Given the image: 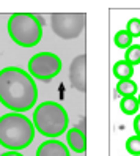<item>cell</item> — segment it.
Segmentation results:
<instances>
[{
	"instance_id": "obj_1",
	"label": "cell",
	"mask_w": 140,
	"mask_h": 156,
	"mask_svg": "<svg viewBox=\"0 0 140 156\" xmlns=\"http://www.w3.org/2000/svg\"><path fill=\"white\" fill-rule=\"evenodd\" d=\"M38 103V87L29 71L17 66L0 69V104L11 112H25Z\"/></svg>"
},
{
	"instance_id": "obj_2",
	"label": "cell",
	"mask_w": 140,
	"mask_h": 156,
	"mask_svg": "<svg viewBox=\"0 0 140 156\" xmlns=\"http://www.w3.org/2000/svg\"><path fill=\"white\" fill-rule=\"evenodd\" d=\"M35 125L24 112H8L0 117V145L8 150H24L35 139Z\"/></svg>"
},
{
	"instance_id": "obj_3",
	"label": "cell",
	"mask_w": 140,
	"mask_h": 156,
	"mask_svg": "<svg viewBox=\"0 0 140 156\" xmlns=\"http://www.w3.org/2000/svg\"><path fill=\"white\" fill-rule=\"evenodd\" d=\"M32 122L35 125V129L40 134L49 139H57L68 131L69 117L60 103L44 101L35 107Z\"/></svg>"
},
{
	"instance_id": "obj_4",
	"label": "cell",
	"mask_w": 140,
	"mask_h": 156,
	"mask_svg": "<svg viewBox=\"0 0 140 156\" xmlns=\"http://www.w3.org/2000/svg\"><path fill=\"white\" fill-rule=\"evenodd\" d=\"M43 17L32 13H16L8 19V35L21 48H35L43 38Z\"/></svg>"
},
{
	"instance_id": "obj_5",
	"label": "cell",
	"mask_w": 140,
	"mask_h": 156,
	"mask_svg": "<svg viewBox=\"0 0 140 156\" xmlns=\"http://www.w3.org/2000/svg\"><path fill=\"white\" fill-rule=\"evenodd\" d=\"M87 22L85 13H52L51 29L61 40H76Z\"/></svg>"
},
{
	"instance_id": "obj_6",
	"label": "cell",
	"mask_w": 140,
	"mask_h": 156,
	"mask_svg": "<svg viewBox=\"0 0 140 156\" xmlns=\"http://www.w3.org/2000/svg\"><path fill=\"white\" fill-rule=\"evenodd\" d=\"M61 58L54 52H40L29 60L27 71L32 74L33 79L43 82H51L57 77L61 71Z\"/></svg>"
},
{
	"instance_id": "obj_7",
	"label": "cell",
	"mask_w": 140,
	"mask_h": 156,
	"mask_svg": "<svg viewBox=\"0 0 140 156\" xmlns=\"http://www.w3.org/2000/svg\"><path fill=\"white\" fill-rule=\"evenodd\" d=\"M69 80L72 88L79 91L87 90V55L80 54V55L74 57V60L69 65Z\"/></svg>"
},
{
	"instance_id": "obj_8",
	"label": "cell",
	"mask_w": 140,
	"mask_h": 156,
	"mask_svg": "<svg viewBox=\"0 0 140 156\" xmlns=\"http://www.w3.org/2000/svg\"><path fill=\"white\" fill-rule=\"evenodd\" d=\"M35 156H71L69 147L65 145L61 140H44L38 148H36Z\"/></svg>"
},
{
	"instance_id": "obj_9",
	"label": "cell",
	"mask_w": 140,
	"mask_h": 156,
	"mask_svg": "<svg viewBox=\"0 0 140 156\" xmlns=\"http://www.w3.org/2000/svg\"><path fill=\"white\" fill-rule=\"evenodd\" d=\"M66 142H68V147L76 151V153H83L87 150V137H85V133L79 128H69L66 131Z\"/></svg>"
},
{
	"instance_id": "obj_10",
	"label": "cell",
	"mask_w": 140,
	"mask_h": 156,
	"mask_svg": "<svg viewBox=\"0 0 140 156\" xmlns=\"http://www.w3.org/2000/svg\"><path fill=\"white\" fill-rule=\"evenodd\" d=\"M114 76L118 80H124V79H131L134 76V66L128 63L126 60H120L114 65Z\"/></svg>"
},
{
	"instance_id": "obj_11",
	"label": "cell",
	"mask_w": 140,
	"mask_h": 156,
	"mask_svg": "<svg viewBox=\"0 0 140 156\" xmlns=\"http://www.w3.org/2000/svg\"><path fill=\"white\" fill-rule=\"evenodd\" d=\"M137 84L132 79H124V80H118V84L115 87V96H134L137 93Z\"/></svg>"
},
{
	"instance_id": "obj_12",
	"label": "cell",
	"mask_w": 140,
	"mask_h": 156,
	"mask_svg": "<svg viewBox=\"0 0 140 156\" xmlns=\"http://www.w3.org/2000/svg\"><path fill=\"white\" fill-rule=\"evenodd\" d=\"M138 107L140 104L135 96H123V99L120 101V109L126 115H135L138 112Z\"/></svg>"
},
{
	"instance_id": "obj_13",
	"label": "cell",
	"mask_w": 140,
	"mask_h": 156,
	"mask_svg": "<svg viewBox=\"0 0 140 156\" xmlns=\"http://www.w3.org/2000/svg\"><path fill=\"white\" fill-rule=\"evenodd\" d=\"M132 40H134V36L131 35L126 29L117 32L115 36H114V43H115L117 48H120V49H128L129 46L132 44Z\"/></svg>"
},
{
	"instance_id": "obj_14",
	"label": "cell",
	"mask_w": 140,
	"mask_h": 156,
	"mask_svg": "<svg viewBox=\"0 0 140 156\" xmlns=\"http://www.w3.org/2000/svg\"><path fill=\"white\" fill-rule=\"evenodd\" d=\"M124 60L132 66L140 65V44H131L124 52Z\"/></svg>"
},
{
	"instance_id": "obj_15",
	"label": "cell",
	"mask_w": 140,
	"mask_h": 156,
	"mask_svg": "<svg viewBox=\"0 0 140 156\" xmlns=\"http://www.w3.org/2000/svg\"><path fill=\"white\" fill-rule=\"evenodd\" d=\"M126 151L132 156H140V136H131L126 140Z\"/></svg>"
},
{
	"instance_id": "obj_16",
	"label": "cell",
	"mask_w": 140,
	"mask_h": 156,
	"mask_svg": "<svg viewBox=\"0 0 140 156\" xmlns=\"http://www.w3.org/2000/svg\"><path fill=\"white\" fill-rule=\"evenodd\" d=\"M126 30L134 36V38H137V36H140V19L138 17H132V19H129L128 24H126Z\"/></svg>"
},
{
	"instance_id": "obj_17",
	"label": "cell",
	"mask_w": 140,
	"mask_h": 156,
	"mask_svg": "<svg viewBox=\"0 0 140 156\" xmlns=\"http://www.w3.org/2000/svg\"><path fill=\"white\" fill-rule=\"evenodd\" d=\"M134 131L137 136H140V114L135 115V118H134Z\"/></svg>"
},
{
	"instance_id": "obj_18",
	"label": "cell",
	"mask_w": 140,
	"mask_h": 156,
	"mask_svg": "<svg viewBox=\"0 0 140 156\" xmlns=\"http://www.w3.org/2000/svg\"><path fill=\"white\" fill-rule=\"evenodd\" d=\"M0 156H24V154L19 153V151H16V150H8L6 153H2Z\"/></svg>"
},
{
	"instance_id": "obj_19",
	"label": "cell",
	"mask_w": 140,
	"mask_h": 156,
	"mask_svg": "<svg viewBox=\"0 0 140 156\" xmlns=\"http://www.w3.org/2000/svg\"><path fill=\"white\" fill-rule=\"evenodd\" d=\"M137 99H138V104H140V95H138V96H137Z\"/></svg>"
}]
</instances>
